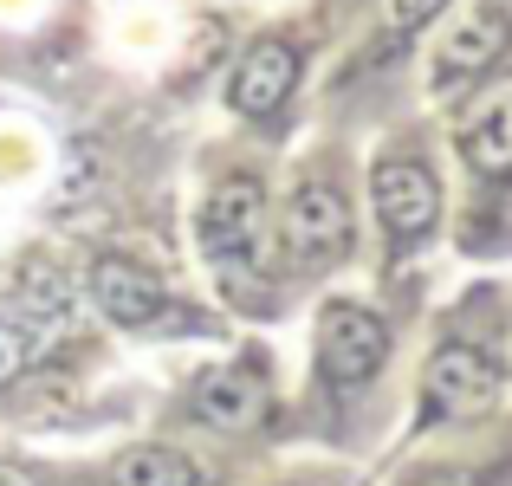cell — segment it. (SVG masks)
<instances>
[{
	"instance_id": "6da1fadb",
	"label": "cell",
	"mask_w": 512,
	"mask_h": 486,
	"mask_svg": "<svg viewBox=\"0 0 512 486\" xmlns=\"http://www.w3.org/2000/svg\"><path fill=\"white\" fill-rule=\"evenodd\" d=\"M370 195H376V214H383L396 247L402 240H422L441 214V188H435V175H428L422 156H383L376 175H370Z\"/></svg>"
},
{
	"instance_id": "7a4b0ae2",
	"label": "cell",
	"mask_w": 512,
	"mask_h": 486,
	"mask_svg": "<svg viewBox=\"0 0 512 486\" xmlns=\"http://www.w3.org/2000/svg\"><path fill=\"white\" fill-rule=\"evenodd\" d=\"M422 396H428V415H435V422H467V415L493 409L500 370H493L474 344H441L435 363H428V376H422Z\"/></svg>"
},
{
	"instance_id": "3957f363",
	"label": "cell",
	"mask_w": 512,
	"mask_h": 486,
	"mask_svg": "<svg viewBox=\"0 0 512 486\" xmlns=\"http://www.w3.org/2000/svg\"><path fill=\"white\" fill-rule=\"evenodd\" d=\"M389 357V331L376 312H363V305H325V318H318V363H325L331 383H363V376H376Z\"/></svg>"
},
{
	"instance_id": "277c9868",
	"label": "cell",
	"mask_w": 512,
	"mask_h": 486,
	"mask_svg": "<svg viewBox=\"0 0 512 486\" xmlns=\"http://www.w3.org/2000/svg\"><path fill=\"white\" fill-rule=\"evenodd\" d=\"M260 227H266L260 175H221L214 195H208V208H201V247H208L214 260H227V253H253V247H260Z\"/></svg>"
},
{
	"instance_id": "5b68a950",
	"label": "cell",
	"mask_w": 512,
	"mask_h": 486,
	"mask_svg": "<svg viewBox=\"0 0 512 486\" xmlns=\"http://www.w3.org/2000/svg\"><path fill=\"white\" fill-rule=\"evenodd\" d=\"M286 247H292V260H338V253L350 247V208H344V195L331 182H305L299 195H292V208H286Z\"/></svg>"
},
{
	"instance_id": "8992f818",
	"label": "cell",
	"mask_w": 512,
	"mask_h": 486,
	"mask_svg": "<svg viewBox=\"0 0 512 486\" xmlns=\"http://www.w3.org/2000/svg\"><path fill=\"white\" fill-rule=\"evenodd\" d=\"M292 85H299V52L286 39H260L234 72V111L240 117H273Z\"/></svg>"
},
{
	"instance_id": "52a82bcc",
	"label": "cell",
	"mask_w": 512,
	"mask_h": 486,
	"mask_svg": "<svg viewBox=\"0 0 512 486\" xmlns=\"http://www.w3.org/2000/svg\"><path fill=\"white\" fill-rule=\"evenodd\" d=\"M461 150L480 175H506L512 169V78H493L461 124Z\"/></svg>"
},
{
	"instance_id": "ba28073f",
	"label": "cell",
	"mask_w": 512,
	"mask_h": 486,
	"mask_svg": "<svg viewBox=\"0 0 512 486\" xmlns=\"http://www.w3.org/2000/svg\"><path fill=\"white\" fill-rule=\"evenodd\" d=\"M195 415L208 428H260L266 422V383L253 363H227V370H208L195 389Z\"/></svg>"
},
{
	"instance_id": "9c48e42d",
	"label": "cell",
	"mask_w": 512,
	"mask_h": 486,
	"mask_svg": "<svg viewBox=\"0 0 512 486\" xmlns=\"http://www.w3.org/2000/svg\"><path fill=\"white\" fill-rule=\"evenodd\" d=\"M91 292H98L104 318H117V324H156L163 318V286H156L143 266H130V260H98Z\"/></svg>"
},
{
	"instance_id": "30bf717a",
	"label": "cell",
	"mask_w": 512,
	"mask_h": 486,
	"mask_svg": "<svg viewBox=\"0 0 512 486\" xmlns=\"http://www.w3.org/2000/svg\"><path fill=\"white\" fill-rule=\"evenodd\" d=\"M500 52H506V13L480 7V13H467V20H454L448 46H441V85H461V78L487 72Z\"/></svg>"
},
{
	"instance_id": "8fae6325",
	"label": "cell",
	"mask_w": 512,
	"mask_h": 486,
	"mask_svg": "<svg viewBox=\"0 0 512 486\" xmlns=\"http://www.w3.org/2000/svg\"><path fill=\"white\" fill-rule=\"evenodd\" d=\"M111 480L117 486H195V467L175 448H130V454H117Z\"/></svg>"
},
{
	"instance_id": "7c38bea8",
	"label": "cell",
	"mask_w": 512,
	"mask_h": 486,
	"mask_svg": "<svg viewBox=\"0 0 512 486\" xmlns=\"http://www.w3.org/2000/svg\"><path fill=\"white\" fill-rule=\"evenodd\" d=\"M20 363H26V337L13 331V324H0V383H7Z\"/></svg>"
},
{
	"instance_id": "4fadbf2b",
	"label": "cell",
	"mask_w": 512,
	"mask_h": 486,
	"mask_svg": "<svg viewBox=\"0 0 512 486\" xmlns=\"http://www.w3.org/2000/svg\"><path fill=\"white\" fill-rule=\"evenodd\" d=\"M389 7H396V26H422V20H435L448 0H389Z\"/></svg>"
},
{
	"instance_id": "5bb4252c",
	"label": "cell",
	"mask_w": 512,
	"mask_h": 486,
	"mask_svg": "<svg viewBox=\"0 0 512 486\" xmlns=\"http://www.w3.org/2000/svg\"><path fill=\"white\" fill-rule=\"evenodd\" d=\"M415 486H474L467 474H428V480H415Z\"/></svg>"
},
{
	"instance_id": "9a60e30c",
	"label": "cell",
	"mask_w": 512,
	"mask_h": 486,
	"mask_svg": "<svg viewBox=\"0 0 512 486\" xmlns=\"http://www.w3.org/2000/svg\"><path fill=\"white\" fill-rule=\"evenodd\" d=\"M0 486H20V480H13V474H0Z\"/></svg>"
},
{
	"instance_id": "2e32d148",
	"label": "cell",
	"mask_w": 512,
	"mask_h": 486,
	"mask_svg": "<svg viewBox=\"0 0 512 486\" xmlns=\"http://www.w3.org/2000/svg\"><path fill=\"white\" fill-rule=\"evenodd\" d=\"M506 370H512V350H506Z\"/></svg>"
}]
</instances>
